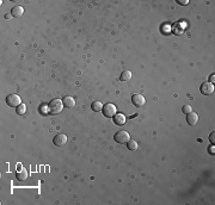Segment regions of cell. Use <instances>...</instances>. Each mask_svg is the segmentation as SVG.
<instances>
[{"label":"cell","instance_id":"22","mask_svg":"<svg viewBox=\"0 0 215 205\" xmlns=\"http://www.w3.org/2000/svg\"><path fill=\"white\" fill-rule=\"evenodd\" d=\"M11 16H12V14H6V16H5V18H6V19H10V18H11Z\"/></svg>","mask_w":215,"mask_h":205},{"label":"cell","instance_id":"14","mask_svg":"<svg viewBox=\"0 0 215 205\" xmlns=\"http://www.w3.org/2000/svg\"><path fill=\"white\" fill-rule=\"evenodd\" d=\"M91 109H92L94 112H99V111L103 110V104L100 101H94V103H92V105H91Z\"/></svg>","mask_w":215,"mask_h":205},{"label":"cell","instance_id":"4","mask_svg":"<svg viewBox=\"0 0 215 205\" xmlns=\"http://www.w3.org/2000/svg\"><path fill=\"white\" fill-rule=\"evenodd\" d=\"M103 113H104V116L108 117V118L114 117L115 114L117 113V107L114 104H111V103H108V104H105V105L103 106Z\"/></svg>","mask_w":215,"mask_h":205},{"label":"cell","instance_id":"7","mask_svg":"<svg viewBox=\"0 0 215 205\" xmlns=\"http://www.w3.org/2000/svg\"><path fill=\"white\" fill-rule=\"evenodd\" d=\"M53 142L54 144L57 146V147H62L67 143V136L64 134H57L54 138H53Z\"/></svg>","mask_w":215,"mask_h":205},{"label":"cell","instance_id":"18","mask_svg":"<svg viewBox=\"0 0 215 205\" xmlns=\"http://www.w3.org/2000/svg\"><path fill=\"white\" fill-rule=\"evenodd\" d=\"M209 141H210L212 143H213V144H214V142H215V133L210 134V136H209Z\"/></svg>","mask_w":215,"mask_h":205},{"label":"cell","instance_id":"20","mask_svg":"<svg viewBox=\"0 0 215 205\" xmlns=\"http://www.w3.org/2000/svg\"><path fill=\"white\" fill-rule=\"evenodd\" d=\"M188 2H189L188 0H184V1L183 0H178V4H180V5H186Z\"/></svg>","mask_w":215,"mask_h":205},{"label":"cell","instance_id":"8","mask_svg":"<svg viewBox=\"0 0 215 205\" xmlns=\"http://www.w3.org/2000/svg\"><path fill=\"white\" fill-rule=\"evenodd\" d=\"M186 122H188V124L191 125V127L196 125L197 122H198V114L196 112H193V111L190 113H188V116H186Z\"/></svg>","mask_w":215,"mask_h":205},{"label":"cell","instance_id":"5","mask_svg":"<svg viewBox=\"0 0 215 205\" xmlns=\"http://www.w3.org/2000/svg\"><path fill=\"white\" fill-rule=\"evenodd\" d=\"M131 103L136 106V107H141L146 104V99L142 94H134L131 97Z\"/></svg>","mask_w":215,"mask_h":205},{"label":"cell","instance_id":"21","mask_svg":"<svg viewBox=\"0 0 215 205\" xmlns=\"http://www.w3.org/2000/svg\"><path fill=\"white\" fill-rule=\"evenodd\" d=\"M214 74H212V75H210V77H209V80H210V82H212V81H213V82H214Z\"/></svg>","mask_w":215,"mask_h":205},{"label":"cell","instance_id":"1","mask_svg":"<svg viewBox=\"0 0 215 205\" xmlns=\"http://www.w3.org/2000/svg\"><path fill=\"white\" fill-rule=\"evenodd\" d=\"M48 109H49V113L50 114H57L62 111L64 109V103L62 100L60 99H53L48 104Z\"/></svg>","mask_w":215,"mask_h":205},{"label":"cell","instance_id":"11","mask_svg":"<svg viewBox=\"0 0 215 205\" xmlns=\"http://www.w3.org/2000/svg\"><path fill=\"white\" fill-rule=\"evenodd\" d=\"M23 13H24V7L22 6H14L12 8V11H11V14L14 18H19V17L23 16Z\"/></svg>","mask_w":215,"mask_h":205},{"label":"cell","instance_id":"19","mask_svg":"<svg viewBox=\"0 0 215 205\" xmlns=\"http://www.w3.org/2000/svg\"><path fill=\"white\" fill-rule=\"evenodd\" d=\"M214 149H215L214 144H213V146H210V147H209V149H208V150H209V154H213V155H214V154H215Z\"/></svg>","mask_w":215,"mask_h":205},{"label":"cell","instance_id":"9","mask_svg":"<svg viewBox=\"0 0 215 205\" xmlns=\"http://www.w3.org/2000/svg\"><path fill=\"white\" fill-rule=\"evenodd\" d=\"M114 122L115 124H117V125H123L127 122V118H126V116L123 113H116L114 116Z\"/></svg>","mask_w":215,"mask_h":205},{"label":"cell","instance_id":"17","mask_svg":"<svg viewBox=\"0 0 215 205\" xmlns=\"http://www.w3.org/2000/svg\"><path fill=\"white\" fill-rule=\"evenodd\" d=\"M182 111L188 114V113H190L191 111H193V109H191V106L190 105H184L183 106V109H182Z\"/></svg>","mask_w":215,"mask_h":205},{"label":"cell","instance_id":"12","mask_svg":"<svg viewBox=\"0 0 215 205\" xmlns=\"http://www.w3.org/2000/svg\"><path fill=\"white\" fill-rule=\"evenodd\" d=\"M28 175H29L28 170L22 167V170H19L18 172H17V175H16V177H17V179H18V180L23 181V180H26V179H28Z\"/></svg>","mask_w":215,"mask_h":205},{"label":"cell","instance_id":"3","mask_svg":"<svg viewBox=\"0 0 215 205\" xmlns=\"http://www.w3.org/2000/svg\"><path fill=\"white\" fill-rule=\"evenodd\" d=\"M6 104L11 107H17L18 105L22 104V99L21 97L16 93H12V94H8L6 97Z\"/></svg>","mask_w":215,"mask_h":205},{"label":"cell","instance_id":"16","mask_svg":"<svg viewBox=\"0 0 215 205\" xmlns=\"http://www.w3.org/2000/svg\"><path fill=\"white\" fill-rule=\"evenodd\" d=\"M16 112L18 113V114H21V116L22 114H24V113L26 112V105L22 103L21 105H18L17 107H16Z\"/></svg>","mask_w":215,"mask_h":205},{"label":"cell","instance_id":"15","mask_svg":"<svg viewBox=\"0 0 215 205\" xmlns=\"http://www.w3.org/2000/svg\"><path fill=\"white\" fill-rule=\"evenodd\" d=\"M121 81H129L131 79V72L130 71H124L121 74Z\"/></svg>","mask_w":215,"mask_h":205},{"label":"cell","instance_id":"10","mask_svg":"<svg viewBox=\"0 0 215 205\" xmlns=\"http://www.w3.org/2000/svg\"><path fill=\"white\" fill-rule=\"evenodd\" d=\"M62 103H64V107H68V109H72V107L75 106V100L73 99L72 97H68V96H66L62 99Z\"/></svg>","mask_w":215,"mask_h":205},{"label":"cell","instance_id":"13","mask_svg":"<svg viewBox=\"0 0 215 205\" xmlns=\"http://www.w3.org/2000/svg\"><path fill=\"white\" fill-rule=\"evenodd\" d=\"M137 147H139V144H137V142L136 141H131V140H129V141L127 142V148H128L129 150H131V151L137 150Z\"/></svg>","mask_w":215,"mask_h":205},{"label":"cell","instance_id":"2","mask_svg":"<svg viewBox=\"0 0 215 205\" xmlns=\"http://www.w3.org/2000/svg\"><path fill=\"white\" fill-rule=\"evenodd\" d=\"M114 138L117 143H127V142L130 140V135H129V133L128 131H126V130H120V131H117V133L115 134Z\"/></svg>","mask_w":215,"mask_h":205},{"label":"cell","instance_id":"6","mask_svg":"<svg viewBox=\"0 0 215 205\" xmlns=\"http://www.w3.org/2000/svg\"><path fill=\"white\" fill-rule=\"evenodd\" d=\"M201 92L206 96H210L214 93V85L212 82H204L201 85Z\"/></svg>","mask_w":215,"mask_h":205}]
</instances>
